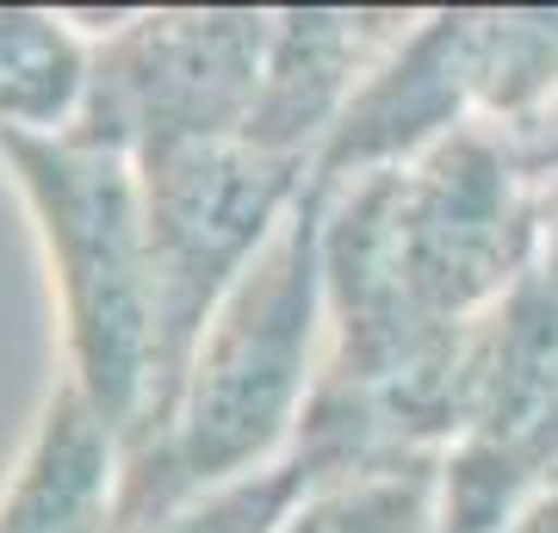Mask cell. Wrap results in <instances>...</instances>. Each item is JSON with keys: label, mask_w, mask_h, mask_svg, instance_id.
<instances>
[{"label": "cell", "mask_w": 558, "mask_h": 533, "mask_svg": "<svg viewBox=\"0 0 558 533\" xmlns=\"http://www.w3.org/2000/svg\"><path fill=\"white\" fill-rule=\"evenodd\" d=\"M323 180L286 211L267 249L218 304L180 378L168 435L124 472V533L149 514L242 484L292 453L329 348L323 298Z\"/></svg>", "instance_id": "obj_2"}, {"label": "cell", "mask_w": 558, "mask_h": 533, "mask_svg": "<svg viewBox=\"0 0 558 533\" xmlns=\"http://www.w3.org/2000/svg\"><path fill=\"white\" fill-rule=\"evenodd\" d=\"M329 348L292 453L311 477L453 453L502 304L539 274L558 211L546 131L465 124L323 186Z\"/></svg>", "instance_id": "obj_1"}, {"label": "cell", "mask_w": 558, "mask_h": 533, "mask_svg": "<svg viewBox=\"0 0 558 533\" xmlns=\"http://www.w3.org/2000/svg\"><path fill=\"white\" fill-rule=\"evenodd\" d=\"M304 490H311V465L299 453H286L267 472L223 484V490H205L193 502H174V509L137 521L131 533H274Z\"/></svg>", "instance_id": "obj_10"}, {"label": "cell", "mask_w": 558, "mask_h": 533, "mask_svg": "<svg viewBox=\"0 0 558 533\" xmlns=\"http://www.w3.org/2000/svg\"><path fill=\"white\" fill-rule=\"evenodd\" d=\"M137 168L143 205H149V255H156V391L137 440L124 447V472L161 447L180 378L193 366V348L205 341L218 304L304 198V186L317 180L311 168L260 156L242 137L168 149Z\"/></svg>", "instance_id": "obj_4"}, {"label": "cell", "mask_w": 558, "mask_h": 533, "mask_svg": "<svg viewBox=\"0 0 558 533\" xmlns=\"http://www.w3.org/2000/svg\"><path fill=\"white\" fill-rule=\"evenodd\" d=\"M274 533H447L440 459H385L311 477Z\"/></svg>", "instance_id": "obj_8"}, {"label": "cell", "mask_w": 558, "mask_h": 533, "mask_svg": "<svg viewBox=\"0 0 558 533\" xmlns=\"http://www.w3.org/2000/svg\"><path fill=\"white\" fill-rule=\"evenodd\" d=\"M539 286L558 298V211H553V237H546V261H539Z\"/></svg>", "instance_id": "obj_12"}, {"label": "cell", "mask_w": 558, "mask_h": 533, "mask_svg": "<svg viewBox=\"0 0 558 533\" xmlns=\"http://www.w3.org/2000/svg\"><path fill=\"white\" fill-rule=\"evenodd\" d=\"M410 25H416V13H373V7H360V13L354 7H286V13H274L267 81H260L242 143L317 174L348 99L398 50Z\"/></svg>", "instance_id": "obj_6"}, {"label": "cell", "mask_w": 558, "mask_h": 533, "mask_svg": "<svg viewBox=\"0 0 558 533\" xmlns=\"http://www.w3.org/2000/svg\"><path fill=\"white\" fill-rule=\"evenodd\" d=\"M0 533H124V447L75 385H57L44 403L0 496Z\"/></svg>", "instance_id": "obj_7"}, {"label": "cell", "mask_w": 558, "mask_h": 533, "mask_svg": "<svg viewBox=\"0 0 558 533\" xmlns=\"http://www.w3.org/2000/svg\"><path fill=\"white\" fill-rule=\"evenodd\" d=\"M267 44L274 13L255 7L131 13L87 38V81L69 131L137 161L193 143H230L255 119Z\"/></svg>", "instance_id": "obj_5"}, {"label": "cell", "mask_w": 558, "mask_h": 533, "mask_svg": "<svg viewBox=\"0 0 558 533\" xmlns=\"http://www.w3.org/2000/svg\"><path fill=\"white\" fill-rule=\"evenodd\" d=\"M38 242L50 255L69 341V378L81 403L131 447L156 391V255L143 168L81 131H0Z\"/></svg>", "instance_id": "obj_3"}, {"label": "cell", "mask_w": 558, "mask_h": 533, "mask_svg": "<svg viewBox=\"0 0 558 533\" xmlns=\"http://www.w3.org/2000/svg\"><path fill=\"white\" fill-rule=\"evenodd\" d=\"M502 533H558V472L546 477V484H539L509 521H502Z\"/></svg>", "instance_id": "obj_11"}, {"label": "cell", "mask_w": 558, "mask_h": 533, "mask_svg": "<svg viewBox=\"0 0 558 533\" xmlns=\"http://www.w3.org/2000/svg\"><path fill=\"white\" fill-rule=\"evenodd\" d=\"M87 38L57 13L0 7V131H62L81 106Z\"/></svg>", "instance_id": "obj_9"}]
</instances>
